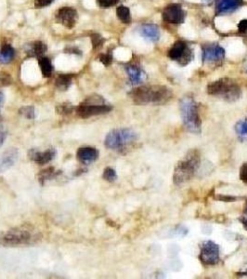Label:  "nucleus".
Masks as SVG:
<instances>
[{
    "mask_svg": "<svg viewBox=\"0 0 247 279\" xmlns=\"http://www.w3.org/2000/svg\"><path fill=\"white\" fill-rule=\"evenodd\" d=\"M169 57L173 61H178L181 66H185L193 61L192 49L184 41H177L169 49Z\"/></svg>",
    "mask_w": 247,
    "mask_h": 279,
    "instance_id": "9",
    "label": "nucleus"
},
{
    "mask_svg": "<svg viewBox=\"0 0 247 279\" xmlns=\"http://www.w3.org/2000/svg\"><path fill=\"white\" fill-rule=\"evenodd\" d=\"M217 199H218L219 201H222V202H233L235 201L237 198L234 197V196H230V195H217Z\"/></svg>",
    "mask_w": 247,
    "mask_h": 279,
    "instance_id": "35",
    "label": "nucleus"
},
{
    "mask_svg": "<svg viewBox=\"0 0 247 279\" xmlns=\"http://www.w3.org/2000/svg\"><path fill=\"white\" fill-rule=\"evenodd\" d=\"M119 1L120 0H97V3L101 8L107 9L110 7L115 6Z\"/></svg>",
    "mask_w": 247,
    "mask_h": 279,
    "instance_id": "30",
    "label": "nucleus"
},
{
    "mask_svg": "<svg viewBox=\"0 0 247 279\" xmlns=\"http://www.w3.org/2000/svg\"><path fill=\"white\" fill-rule=\"evenodd\" d=\"M73 53V54H81L82 51H80L78 49L76 48H68V49H65V53Z\"/></svg>",
    "mask_w": 247,
    "mask_h": 279,
    "instance_id": "37",
    "label": "nucleus"
},
{
    "mask_svg": "<svg viewBox=\"0 0 247 279\" xmlns=\"http://www.w3.org/2000/svg\"><path fill=\"white\" fill-rule=\"evenodd\" d=\"M138 140V134L131 128H115L109 132L105 140V146L112 150H121L132 145Z\"/></svg>",
    "mask_w": 247,
    "mask_h": 279,
    "instance_id": "6",
    "label": "nucleus"
},
{
    "mask_svg": "<svg viewBox=\"0 0 247 279\" xmlns=\"http://www.w3.org/2000/svg\"><path fill=\"white\" fill-rule=\"evenodd\" d=\"M37 239L36 235L30 228L17 227L12 230L0 234V245L8 247H15L22 245H31Z\"/></svg>",
    "mask_w": 247,
    "mask_h": 279,
    "instance_id": "5",
    "label": "nucleus"
},
{
    "mask_svg": "<svg viewBox=\"0 0 247 279\" xmlns=\"http://www.w3.org/2000/svg\"><path fill=\"white\" fill-rule=\"evenodd\" d=\"M239 177H240L241 182L247 185V162L241 165L240 172H239Z\"/></svg>",
    "mask_w": 247,
    "mask_h": 279,
    "instance_id": "32",
    "label": "nucleus"
},
{
    "mask_svg": "<svg viewBox=\"0 0 247 279\" xmlns=\"http://www.w3.org/2000/svg\"><path fill=\"white\" fill-rule=\"evenodd\" d=\"M240 221H241L242 225L244 226V228L247 230V203L246 207H245V212H244V215L240 219Z\"/></svg>",
    "mask_w": 247,
    "mask_h": 279,
    "instance_id": "38",
    "label": "nucleus"
},
{
    "mask_svg": "<svg viewBox=\"0 0 247 279\" xmlns=\"http://www.w3.org/2000/svg\"><path fill=\"white\" fill-rule=\"evenodd\" d=\"M116 15L121 22L124 24H129L131 22V15L129 9L126 6H119L116 9Z\"/></svg>",
    "mask_w": 247,
    "mask_h": 279,
    "instance_id": "23",
    "label": "nucleus"
},
{
    "mask_svg": "<svg viewBox=\"0 0 247 279\" xmlns=\"http://www.w3.org/2000/svg\"><path fill=\"white\" fill-rule=\"evenodd\" d=\"M207 93L211 96L222 98L227 102L233 103L241 98V90L233 79L226 78L216 80L207 86Z\"/></svg>",
    "mask_w": 247,
    "mask_h": 279,
    "instance_id": "4",
    "label": "nucleus"
},
{
    "mask_svg": "<svg viewBox=\"0 0 247 279\" xmlns=\"http://www.w3.org/2000/svg\"><path fill=\"white\" fill-rule=\"evenodd\" d=\"M242 5L243 0H217L216 13L218 15L233 13Z\"/></svg>",
    "mask_w": 247,
    "mask_h": 279,
    "instance_id": "15",
    "label": "nucleus"
},
{
    "mask_svg": "<svg viewBox=\"0 0 247 279\" xmlns=\"http://www.w3.org/2000/svg\"><path fill=\"white\" fill-rule=\"evenodd\" d=\"M55 19L58 24H60L69 29H72L76 25V22L78 20V14L73 8L63 7L60 8L59 11H57Z\"/></svg>",
    "mask_w": 247,
    "mask_h": 279,
    "instance_id": "10",
    "label": "nucleus"
},
{
    "mask_svg": "<svg viewBox=\"0 0 247 279\" xmlns=\"http://www.w3.org/2000/svg\"><path fill=\"white\" fill-rule=\"evenodd\" d=\"M19 112L26 119L32 120V119H35V117H36V110H35V107L32 105L23 106L22 108H20Z\"/></svg>",
    "mask_w": 247,
    "mask_h": 279,
    "instance_id": "26",
    "label": "nucleus"
},
{
    "mask_svg": "<svg viewBox=\"0 0 247 279\" xmlns=\"http://www.w3.org/2000/svg\"><path fill=\"white\" fill-rule=\"evenodd\" d=\"M54 0H35V7L36 9H42L51 5Z\"/></svg>",
    "mask_w": 247,
    "mask_h": 279,
    "instance_id": "33",
    "label": "nucleus"
},
{
    "mask_svg": "<svg viewBox=\"0 0 247 279\" xmlns=\"http://www.w3.org/2000/svg\"><path fill=\"white\" fill-rule=\"evenodd\" d=\"M91 43H92V47L93 49H98L99 47H101L104 42V38L99 34H92L91 35Z\"/></svg>",
    "mask_w": 247,
    "mask_h": 279,
    "instance_id": "29",
    "label": "nucleus"
},
{
    "mask_svg": "<svg viewBox=\"0 0 247 279\" xmlns=\"http://www.w3.org/2000/svg\"><path fill=\"white\" fill-rule=\"evenodd\" d=\"M99 60L105 66H109L113 61V56L111 53H104L99 56Z\"/></svg>",
    "mask_w": 247,
    "mask_h": 279,
    "instance_id": "31",
    "label": "nucleus"
},
{
    "mask_svg": "<svg viewBox=\"0 0 247 279\" xmlns=\"http://www.w3.org/2000/svg\"><path fill=\"white\" fill-rule=\"evenodd\" d=\"M162 17H163V21L169 24L179 25L184 22L185 13L182 10L181 5L170 4L167 8H164L163 13H162Z\"/></svg>",
    "mask_w": 247,
    "mask_h": 279,
    "instance_id": "11",
    "label": "nucleus"
},
{
    "mask_svg": "<svg viewBox=\"0 0 247 279\" xmlns=\"http://www.w3.org/2000/svg\"><path fill=\"white\" fill-rule=\"evenodd\" d=\"M103 178L109 182H114L117 180V173L115 169L108 167L103 171Z\"/></svg>",
    "mask_w": 247,
    "mask_h": 279,
    "instance_id": "28",
    "label": "nucleus"
},
{
    "mask_svg": "<svg viewBox=\"0 0 247 279\" xmlns=\"http://www.w3.org/2000/svg\"><path fill=\"white\" fill-rule=\"evenodd\" d=\"M3 103H4V95L0 92V110H1L2 106H3Z\"/></svg>",
    "mask_w": 247,
    "mask_h": 279,
    "instance_id": "39",
    "label": "nucleus"
},
{
    "mask_svg": "<svg viewBox=\"0 0 247 279\" xmlns=\"http://www.w3.org/2000/svg\"><path fill=\"white\" fill-rule=\"evenodd\" d=\"M112 109V106L104 103V100L101 96H91L79 104L76 114L79 117L86 119L95 115H105Z\"/></svg>",
    "mask_w": 247,
    "mask_h": 279,
    "instance_id": "7",
    "label": "nucleus"
},
{
    "mask_svg": "<svg viewBox=\"0 0 247 279\" xmlns=\"http://www.w3.org/2000/svg\"><path fill=\"white\" fill-rule=\"evenodd\" d=\"M202 49V59L204 62H217L223 60L225 57V50L218 45H205Z\"/></svg>",
    "mask_w": 247,
    "mask_h": 279,
    "instance_id": "12",
    "label": "nucleus"
},
{
    "mask_svg": "<svg viewBox=\"0 0 247 279\" xmlns=\"http://www.w3.org/2000/svg\"><path fill=\"white\" fill-rule=\"evenodd\" d=\"M15 56V49H13L12 45L5 44L2 46L0 51V61L3 63H9L13 60Z\"/></svg>",
    "mask_w": 247,
    "mask_h": 279,
    "instance_id": "21",
    "label": "nucleus"
},
{
    "mask_svg": "<svg viewBox=\"0 0 247 279\" xmlns=\"http://www.w3.org/2000/svg\"><path fill=\"white\" fill-rule=\"evenodd\" d=\"M19 152L17 149L12 148L0 157V173L5 172L13 167L18 160Z\"/></svg>",
    "mask_w": 247,
    "mask_h": 279,
    "instance_id": "16",
    "label": "nucleus"
},
{
    "mask_svg": "<svg viewBox=\"0 0 247 279\" xmlns=\"http://www.w3.org/2000/svg\"><path fill=\"white\" fill-rule=\"evenodd\" d=\"M172 91L166 86H142L133 90L130 97L138 105L143 104H163L172 98Z\"/></svg>",
    "mask_w": 247,
    "mask_h": 279,
    "instance_id": "1",
    "label": "nucleus"
},
{
    "mask_svg": "<svg viewBox=\"0 0 247 279\" xmlns=\"http://www.w3.org/2000/svg\"><path fill=\"white\" fill-rule=\"evenodd\" d=\"M56 111H57V114H59V115H70V114H72V111H73V106L71 103H61V104L57 106Z\"/></svg>",
    "mask_w": 247,
    "mask_h": 279,
    "instance_id": "27",
    "label": "nucleus"
},
{
    "mask_svg": "<svg viewBox=\"0 0 247 279\" xmlns=\"http://www.w3.org/2000/svg\"><path fill=\"white\" fill-rule=\"evenodd\" d=\"M57 174H58V172L55 171L54 168L49 167L48 169L42 170V171L38 174V180H39V182L43 185V184H45V182L48 181V180L54 178Z\"/></svg>",
    "mask_w": 247,
    "mask_h": 279,
    "instance_id": "24",
    "label": "nucleus"
},
{
    "mask_svg": "<svg viewBox=\"0 0 247 279\" xmlns=\"http://www.w3.org/2000/svg\"><path fill=\"white\" fill-rule=\"evenodd\" d=\"M201 156L196 149L190 150L186 156L176 165L173 173V182L176 185H181L193 179L199 170Z\"/></svg>",
    "mask_w": 247,
    "mask_h": 279,
    "instance_id": "2",
    "label": "nucleus"
},
{
    "mask_svg": "<svg viewBox=\"0 0 247 279\" xmlns=\"http://www.w3.org/2000/svg\"><path fill=\"white\" fill-rule=\"evenodd\" d=\"M47 49H48V48H47L46 44H44L41 41H36L31 46L28 53L31 56H35V57H37V58H40V57L44 56L45 52L47 51Z\"/></svg>",
    "mask_w": 247,
    "mask_h": 279,
    "instance_id": "22",
    "label": "nucleus"
},
{
    "mask_svg": "<svg viewBox=\"0 0 247 279\" xmlns=\"http://www.w3.org/2000/svg\"><path fill=\"white\" fill-rule=\"evenodd\" d=\"M203 1H205V2H210L212 0H203Z\"/></svg>",
    "mask_w": 247,
    "mask_h": 279,
    "instance_id": "40",
    "label": "nucleus"
},
{
    "mask_svg": "<svg viewBox=\"0 0 247 279\" xmlns=\"http://www.w3.org/2000/svg\"><path fill=\"white\" fill-rule=\"evenodd\" d=\"M7 135H8V131L6 128L2 125H0V147L4 145L7 139Z\"/></svg>",
    "mask_w": 247,
    "mask_h": 279,
    "instance_id": "34",
    "label": "nucleus"
},
{
    "mask_svg": "<svg viewBox=\"0 0 247 279\" xmlns=\"http://www.w3.org/2000/svg\"><path fill=\"white\" fill-rule=\"evenodd\" d=\"M126 71L129 78V81L134 86L141 84L147 78L144 71L137 64H128L126 66Z\"/></svg>",
    "mask_w": 247,
    "mask_h": 279,
    "instance_id": "17",
    "label": "nucleus"
},
{
    "mask_svg": "<svg viewBox=\"0 0 247 279\" xmlns=\"http://www.w3.org/2000/svg\"><path fill=\"white\" fill-rule=\"evenodd\" d=\"M139 33L146 40L150 42H156L160 38V31L158 26L152 24L142 25L139 28Z\"/></svg>",
    "mask_w": 247,
    "mask_h": 279,
    "instance_id": "18",
    "label": "nucleus"
},
{
    "mask_svg": "<svg viewBox=\"0 0 247 279\" xmlns=\"http://www.w3.org/2000/svg\"><path fill=\"white\" fill-rule=\"evenodd\" d=\"M199 259L205 265H216L220 260V250L218 245L213 241L207 240L201 244Z\"/></svg>",
    "mask_w": 247,
    "mask_h": 279,
    "instance_id": "8",
    "label": "nucleus"
},
{
    "mask_svg": "<svg viewBox=\"0 0 247 279\" xmlns=\"http://www.w3.org/2000/svg\"><path fill=\"white\" fill-rule=\"evenodd\" d=\"M57 155L54 148H48L45 151H38L36 149H31L28 153V157L32 161L38 165H46L50 163Z\"/></svg>",
    "mask_w": 247,
    "mask_h": 279,
    "instance_id": "13",
    "label": "nucleus"
},
{
    "mask_svg": "<svg viewBox=\"0 0 247 279\" xmlns=\"http://www.w3.org/2000/svg\"><path fill=\"white\" fill-rule=\"evenodd\" d=\"M181 117L188 131L193 134H200L202 131V119L200 117L198 104L193 98H182L180 102Z\"/></svg>",
    "mask_w": 247,
    "mask_h": 279,
    "instance_id": "3",
    "label": "nucleus"
},
{
    "mask_svg": "<svg viewBox=\"0 0 247 279\" xmlns=\"http://www.w3.org/2000/svg\"><path fill=\"white\" fill-rule=\"evenodd\" d=\"M72 75H60L55 81V85L58 90L61 91H65L72 85Z\"/></svg>",
    "mask_w": 247,
    "mask_h": 279,
    "instance_id": "20",
    "label": "nucleus"
},
{
    "mask_svg": "<svg viewBox=\"0 0 247 279\" xmlns=\"http://www.w3.org/2000/svg\"><path fill=\"white\" fill-rule=\"evenodd\" d=\"M100 156V153L94 147H81L77 150L76 158L79 162L83 165H91L96 162Z\"/></svg>",
    "mask_w": 247,
    "mask_h": 279,
    "instance_id": "14",
    "label": "nucleus"
},
{
    "mask_svg": "<svg viewBox=\"0 0 247 279\" xmlns=\"http://www.w3.org/2000/svg\"><path fill=\"white\" fill-rule=\"evenodd\" d=\"M38 64H39V67H40L43 78L48 79V78H50L52 76L53 71H54V67H53L52 62L50 61V60L48 58L45 57V56L38 58Z\"/></svg>",
    "mask_w": 247,
    "mask_h": 279,
    "instance_id": "19",
    "label": "nucleus"
},
{
    "mask_svg": "<svg viewBox=\"0 0 247 279\" xmlns=\"http://www.w3.org/2000/svg\"><path fill=\"white\" fill-rule=\"evenodd\" d=\"M235 132L241 140H247V119H241L235 125Z\"/></svg>",
    "mask_w": 247,
    "mask_h": 279,
    "instance_id": "25",
    "label": "nucleus"
},
{
    "mask_svg": "<svg viewBox=\"0 0 247 279\" xmlns=\"http://www.w3.org/2000/svg\"><path fill=\"white\" fill-rule=\"evenodd\" d=\"M238 31L241 34H244L247 32V20H242L238 25Z\"/></svg>",
    "mask_w": 247,
    "mask_h": 279,
    "instance_id": "36",
    "label": "nucleus"
}]
</instances>
